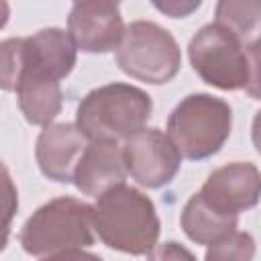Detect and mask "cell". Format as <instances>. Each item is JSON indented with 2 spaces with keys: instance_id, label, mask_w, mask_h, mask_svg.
Masks as SVG:
<instances>
[{
  "instance_id": "5b68a950",
  "label": "cell",
  "mask_w": 261,
  "mask_h": 261,
  "mask_svg": "<svg viewBox=\"0 0 261 261\" xmlns=\"http://www.w3.org/2000/svg\"><path fill=\"white\" fill-rule=\"evenodd\" d=\"M232 128L228 102L212 94H190L171 110L167 137L181 157L202 161L222 149Z\"/></svg>"
},
{
  "instance_id": "8992f818",
  "label": "cell",
  "mask_w": 261,
  "mask_h": 261,
  "mask_svg": "<svg viewBox=\"0 0 261 261\" xmlns=\"http://www.w3.org/2000/svg\"><path fill=\"white\" fill-rule=\"evenodd\" d=\"M116 65L139 82L161 86L177 75L181 51L175 37L161 24L135 20L124 27L116 47Z\"/></svg>"
},
{
  "instance_id": "4fadbf2b",
  "label": "cell",
  "mask_w": 261,
  "mask_h": 261,
  "mask_svg": "<svg viewBox=\"0 0 261 261\" xmlns=\"http://www.w3.org/2000/svg\"><path fill=\"white\" fill-rule=\"evenodd\" d=\"M16 98L27 122L37 126H49L53 118L61 112L63 104V92L59 82L35 75H22L16 88Z\"/></svg>"
},
{
  "instance_id": "5bb4252c",
  "label": "cell",
  "mask_w": 261,
  "mask_h": 261,
  "mask_svg": "<svg viewBox=\"0 0 261 261\" xmlns=\"http://www.w3.org/2000/svg\"><path fill=\"white\" fill-rule=\"evenodd\" d=\"M179 222H181V228H184V232L190 241H194L196 245H206L208 247V245L216 243L218 239L237 230L239 216L216 212L214 208H210L200 198V194H194L186 202Z\"/></svg>"
},
{
  "instance_id": "3957f363",
  "label": "cell",
  "mask_w": 261,
  "mask_h": 261,
  "mask_svg": "<svg viewBox=\"0 0 261 261\" xmlns=\"http://www.w3.org/2000/svg\"><path fill=\"white\" fill-rule=\"evenodd\" d=\"M151 96L130 84L112 82L88 92L75 110V126L88 141L118 143L145 128L151 118Z\"/></svg>"
},
{
  "instance_id": "7402d4cb",
  "label": "cell",
  "mask_w": 261,
  "mask_h": 261,
  "mask_svg": "<svg viewBox=\"0 0 261 261\" xmlns=\"http://www.w3.org/2000/svg\"><path fill=\"white\" fill-rule=\"evenodd\" d=\"M8 16H10V6L8 2L0 0V29H4V24L8 22Z\"/></svg>"
},
{
  "instance_id": "7a4b0ae2",
  "label": "cell",
  "mask_w": 261,
  "mask_h": 261,
  "mask_svg": "<svg viewBox=\"0 0 261 261\" xmlns=\"http://www.w3.org/2000/svg\"><path fill=\"white\" fill-rule=\"evenodd\" d=\"M194 71L218 90H247L259 96V47H243L230 33L216 22L204 24L188 45Z\"/></svg>"
},
{
  "instance_id": "2e32d148",
  "label": "cell",
  "mask_w": 261,
  "mask_h": 261,
  "mask_svg": "<svg viewBox=\"0 0 261 261\" xmlns=\"http://www.w3.org/2000/svg\"><path fill=\"white\" fill-rule=\"evenodd\" d=\"M24 73V39L10 37L0 41V90L16 92Z\"/></svg>"
},
{
  "instance_id": "e0dca14e",
  "label": "cell",
  "mask_w": 261,
  "mask_h": 261,
  "mask_svg": "<svg viewBox=\"0 0 261 261\" xmlns=\"http://www.w3.org/2000/svg\"><path fill=\"white\" fill-rule=\"evenodd\" d=\"M255 239L249 232L232 230L230 234L208 245L204 261H253Z\"/></svg>"
},
{
  "instance_id": "7c38bea8",
  "label": "cell",
  "mask_w": 261,
  "mask_h": 261,
  "mask_svg": "<svg viewBox=\"0 0 261 261\" xmlns=\"http://www.w3.org/2000/svg\"><path fill=\"white\" fill-rule=\"evenodd\" d=\"M126 175L128 173L122 159V147L118 143L90 141L77 161L73 186L82 194L98 198L104 192L124 184Z\"/></svg>"
},
{
  "instance_id": "6da1fadb",
  "label": "cell",
  "mask_w": 261,
  "mask_h": 261,
  "mask_svg": "<svg viewBox=\"0 0 261 261\" xmlns=\"http://www.w3.org/2000/svg\"><path fill=\"white\" fill-rule=\"evenodd\" d=\"M94 232L120 253L147 255L159 239V216L155 204L141 190L120 184L96 198L92 206Z\"/></svg>"
},
{
  "instance_id": "30bf717a",
  "label": "cell",
  "mask_w": 261,
  "mask_h": 261,
  "mask_svg": "<svg viewBox=\"0 0 261 261\" xmlns=\"http://www.w3.org/2000/svg\"><path fill=\"white\" fill-rule=\"evenodd\" d=\"M88 143V137L75 126V122H51L41 130L35 145L41 173L59 184L73 181L77 161Z\"/></svg>"
},
{
  "instance_id": "9c48e42d",
  "label": "cell",
  "mask_w": 261,
  "mask_h": 261,
  "mask_svg": "<svg viewBox=\"0 0 261 261\" xmlns=\"http://www.w3.org/2000/svg\"><path fill=\"white\" fill-rule=\"evenodd\" d=\"M200 198L216 212L239 216L259 202L261 175L249 161H232L214 169L200 188Z\"/></svg>"
},
{
  "instance_id": "9a60e30c",
  "label": "cell",
  "mask_w": 261,
  "mask_h": 261,
  "mask_svg": "<svg viewBox=\"0 0 261 261\" xmlns=\"http://www.w3.org/2000/svg\"><path fill=\"white\" fill-rule=\"evenodd\" d=\"M214 22L230 33L243 47H259V24H261V4L259 2H234L222 0L216 4Z\"/></svg>"
},
{
  "instance_id": "ac0fdd59",
  "label": "cell",
  "mask_w": 261,
  "mask_h": 261,
  "mask_svg": "<svg viewBox=\"0 0 261 261\" xmlns=\"http://www.w3.org/2000/svg\"><path fill=\"white\" fill-rule=\"evenodd\" d=\"M18 210V192L8 167L0 161V251L6 249L10 226Z\"/></svg>"
},
{
  "instance_id": "277c9868",
  "label": "cell",
  "mask_w": 261,
  "mask_h": 261,
  "mask_svg": "<svg viewBox=\"0 0 261 261\" xmlns=\"http://www.w3.org/2000/svg\"><path fill=\"white\" fill-rule=\"evenodd\" d=\"M18 241L35 257L90 247L96 241L92 204L71 196L49 200L29 216Z\"/></svg>"
},
{
  "instance_id": "ba28073f",
  "label": "cell",
  "mask_w": 261,
  "mask_h": 261,
  "mask_svg": "<svg viewBox=\"0 0 261 261\" xmlns=\"http://www.w3.org/2000/svg\"><path fill=\"white\" fill-rule=\"evenodd\" d=\"M124 33L120 6L108 0L75 2L67 16V35L77 51L98 55L116 51Z\"/></svg>"
},
{
  "instance_id": "52a82bcc",
  "label": "cell",
  "mask_w": 261,
  "mask_h": 261,
  "mask_svg": "<svg viewBox=\"0 0 261 261\" xmlns=\"http://www.w3.org/2000/svg\"><path fill=\"white\" fill-rule=\"evenodd\" d=\"M126 173L143 188L157 190L173 181L181 167V155L159 128H141L122 141Z\"/></svg>"
},
{
  "instance_id": "8fae6325",
  "label": "cell",
  "mask_w": 261,
  "mask_h": 261,
  "mask_svg": "<svg viewBox=\"0 0 261 261\" xmlns=\"http://www.w3.org/2000/svg\"><path fill=\"white\" fill-rule=\"evenodd\" d=\"M77 59V49L67 31L49 27L31 37H24V73L59 82L71 73Z\"/></svg>"
},
{
  "instance_id": "44dd1931",
  "label": "cell",
  "mask_w": 261,
  "mask_h": 261,
  "mask_svg": "<svg viewBox=\"0 0 261 261\" xmlns=\"http://www.w3.org/2000/svg\"><path fill=\"white\" fill-rule=\"evenodd\" d=\"M41 261H102L98 255L82 251V249H69V251H61L55 255H47Z\"/></svg>"
},
{
  "instance_id": "ffe728a7",
  "label": "cell",
  "mask_w": 261,
  "mask_h": 261,
  "mask_svg": "<svg viewBox=\"0 0 261 261\" xmlns=\"http://www.w3.org/2000/svg\"><path fill=\"white\" fill-rule=\"evenodd\" d=\"M200 4H202L200 0H163V2H153V6L159 12L171 16V18H186L194 10H198Z\"/></svg>"
},
{
  "instance_id": "d6986e66",
  "label": "cell",
  "mask_w": 261,
  "mask_h": 261,
  "mask_svg": "<svg viewBox=\"0 0 261 261\" xmlns=\"http://www.w3.org/2000/svg\"><path fill=\"white\" fill-rule=\"evenodd\" d=\"M147 261H196L194 253L175 241H165L155 245L147 253Z\"/></svg>"
}]
</instances>
